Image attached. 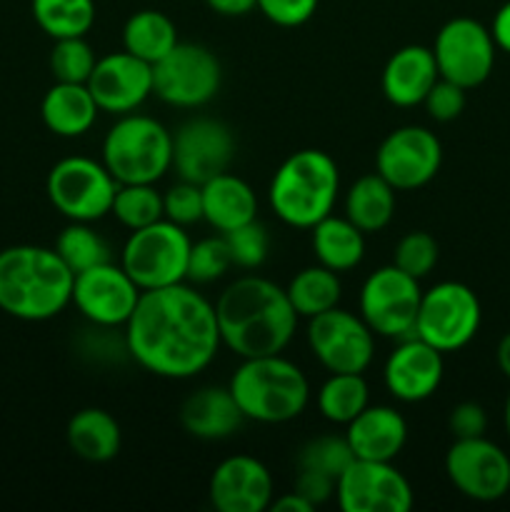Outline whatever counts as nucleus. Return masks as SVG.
Instances as JSON below:
<instances>
[{
    "label": "nucleus",
    "mask_w": 510,
    "mask_h": 512,
    "mask_svg": "<svg viewBox=\"0 0 510 512\" xmlns=\"http://www.w3.org/2000/svg\"><path fill=\"white\" fill-rule=\"evenodd\" d=\"M443 145L423 125H403L388 133L375 153V173L395 190H418L438 175Z\"/></svg>",
    "instance_id": "nucleus-14"
},
{
    "label": "nucleus",
    "mask_w": 510,
    "mask_h": 512,
    "mask_svg": "<svg viewBox=\"0 0 510 512\" xmlns=\"http://www.w3.org/2000/svg\"><path fill=\"white\" fill-rule=\"evenodd\" d=\"M103 165L118 185H155L173 168V133L150 115H118L103 138Z\"/></svg>",
    "instance_id": "nucleus-6"
},
{
    "label": "nucleus",
    "mask_w": 510,
    "mask_h": 512,
    "mask_svg": "<svg viewBox=\"0 0 510 512\" xmlns=\"http://www.w3.org/2000/svg\"><path fill=\"white\" fill-rule=\"evenodd\" d=\"M495 358H498V368L503 370L505 378L510 380V333H505L503 338H500L498 350H495Z\"/></svg>",
    "instance_id": "nucleus-50"
},
{
    "label": "nucleus",
    "mask_w": 510,
    "mask_h": 512,
    "mask_svg": "<svg viewBox=\"0 0 510 512\" xmlns=\"http://www.w3.org/2000/svg\"><path fill=\"white\" fill-rule=\"evenodd\" d=\"M443 353L418 335L398 340L383 368L388 393L400 403H423L438 393L443 383Z\"/></svg>",
    "instance_id": "nucleus-20"
},
{
    "label": "nucleus",
    "mask_w": 510,
    "mask_h": 512,
    "mask_svg": "<svg viewBox=\"0 0 510 512\" xmlns=\"http://www.w3.org/2000/svg\"><path fill=\"white\" fill-rule=\"evenodd\" d=\"M163 213L165 220L175 225L200 223L203 220V190L198 183H188V180H178L170 185L163 193Z\"/></svg>",
    "instance_id": "nucleus-41"
},
{
    "label": "nucleus",
    "mask_w": 510,
    "mask_h": 512,
    "mask_svg": "<svg viewBox=\"0 0 510 512\" xmlns=\"http://www.w3.org/2000/svg\"><path fill=\"white\" fill-rule=\"evenodd\" d=\"M490 33H493L495 45L500 50H505V53H510V0L498 8L493 25H490Z\"/></svg>",
    "instance_id": "nucleus-47"
},
{
    "label": "nucleus",
    "mask_w": 510,
    "mask_h": 512,
    "mask_svg": "<svg viewBox=\"0 0 510 512\" xmlns=\"http://www.w3.org/2000/svg\"><path fill=\"white\" fill-rule=\"evenodd\" d=\"M255 8L280 28H298L313 18L318 0H255Z\"/></svg>",
    "instance_id": "nucleus-44"
},
{
    "label": "nucleus",
    "mask_w": 510,
    "mask_h": 512,
    "mask_svg": "<svg viewBox=\"0 0 510 512\" xmlns=\"http://www.w3.org/2000/svg\"><path fill=\"white\" fill-rule=\"evenodd\" d=\"M123 330L130 360L165 380L195 378L223 348L215 305L188 283L143 290Z\"/></svg>",
    "instance_id": "nucleus-1"
},
{
    "label": "nucleus",
    "mask_w": 510,
    "mask_h": 512,
    "mask_svg": "<svg viewBox=\"0 0 510 512\" xmlns=\"http://www.w3.org/2000/svg\"><path fill=\"white\" fill-rule=\"evenodd\" d=\"M370 405L363 373H330L318 390V410L328 423L348 425Z\"/></svg>",
    "instance_id": "nucleus-32"
},
{
    "label": "nucleus",
    "mask_w": 510,
    "mask_h": 512,
    "mask_svg": "<svg viewBox=\"0 0 510 512\" xmlns=\"http://www.w3.org/2000/svg\"><path fill=\"white\" fill-rule=\"evenodd\" d=\"M273 475L253 455L225 458L210 475V503L220 512H263L273 505Z\"/></svg>",
    "instance_id": "nucleus-21"
},
{
    "label": "nucleus",
    "mask_w": 510,
    "mask_h": 512,
    "mask_svg": "<svg viewBox=\"0 0 510 512\" xmlns=\"http://www.w3.org/2000/svg\"><path fill=\"white\" fill-rule=\"evenodd\" d=\"M193 240L183 225L158 220L145 228L130 230L120 265L140 290H158L168 285L188 283V260Z\"/></svg>",
    "instance_id": "nucleus-7"
},
{
    "label": "nucleus",
    "mask_w": 510,
    "mask_h": 512,
    "mask_svg": "<svg viewBox=\"0 0 510 512\" xmlns=\"http://www.w3.org/2000/svg\"><path fill=\"white\" fill-rule=\"evenodd\" d=\"M38 28L53 40L85 38L95 23V0H33Z\"/></svg>",
    "instance_id": "nucleus-33"
},
{
    "label": "nucleus",
    "mask_w": 510,
    "mask_h": 512,
    "mask_svg": "<svg viewBox=\"0 0 510 512\" xmlns=\"http://www.w3.org/2000/svg\"><path fill=\"white\" fill-rule=\"evenodd\" d=\"M243 413L230 388L205 385L180 405V425L198 440H225L243 425Z\"/></svg>",
    "instance_id": "nucleus-24"
},
{
    "label": "nucleus",
    "mask_w": 510,
    "mask_h": 512,
    "mask_svg": "<svg viewBox=\"0 0 510 512\" xmlns=\"http://www.w3.org/2000/svg\"><path fill=\"white\" fill-rule=\"evenodd\" d=\"M228 388L243 418L263 425L290 423L303 415L310 400L308 378L283 355L245 358Z\"/></svg>",
    "instance_id": "nucleus-5"
},
{
    "label": "nucleus",
    "mask_w": 510,
    "mask_h": 512,
    "mask_svg": "<svg viewBox=\"0 0 510 512\" xmlns=\"http://www.w3.org/2000/svg\"><path fill=\"white\" fill-rule=\"evenodd\" d=\"M235 158V135L218 118H190L173 133V168L180 180L208 183Z\"/></svg>",
    "instance_id": "nucleus-17"
},
{
    "label": "nucleus",
    "mask_w": 510,
    "mask_h": 512,
    "mask_svg": "<svg viewBox=\"0 0 510 512\" xmlns=\"http://www.w3.org/2000/svg\"><path fill=\"white\" fill-rule=\"evenodd\" d=\"M503 420H505V430H508V438H510V395H508V400H505V413H503Z\"/></svg>",
    "instance_id": "nucleus-51"
},
{
    "label": "nucleus",
    "mask_w": 510,
    "mask_h": 512,
    "mask_svg": "<svg viewBox=\"0 0 510 512\" xmlns=\"http://www.w3.org/2000/svg\"><path fill=\"white\" fill-rule=\"evenodd\" d=\"M395 193L398 190L378 173L363 175L345 193V218L365 235L378 233L393 220Z\"/></svg>",
    "instance_id": "nucleus-29"
},
{
    "label": "nucleus",
    "mask_w": 510,
    "mask_h": 512,
    "mask_svg": "<svg viewBox=\"0 0 510 512\" xmlns=\"http://www.w3.org/2000/svg\"><path fill=\"white\" fill-rule=\"evenodd\" d=\"M285 293H288L298 318L310 320L340 303V298H343V285H340V278L335 270L318 263L295 273V278L290 280Z\"/></svg>",
    "instance_id": "nucleus-31"
},
{
    "label": "nucleus",
    "mask_w": 510,
    "mask_h": 512,
    "mask_svg": "<svg viewBox=\"0 0 510 512\" xmlns=\"http://www.w3.org/2000/svg\"><path fill=\"white\" fill-rule=\"evenodd\" d=\"M55 253L60 255V260L68 265L73 275L95 268V265L110 263V245L105 243L98 230L90 228V223H73L70 220V225H65L55 240Z\"/></svg>",
    "instance_id": "nucleus-34"
},
{
    "label": "nucleus",
    "mask_w": 510,
    "mask_h": 512,
    "mask_svg": "<svg viewBox=\"0 0 510 512\" xmlns=\"http://www.w3.org/2000/svg\"><path fill=\"white\" fill-rule=\"evenodd\" d=\"M313 253L320 265L335 270V273H348L355 270L365 258V233L355 228L348 218H338L330 213L328 218L313 225Z\"/></svg>",
    "instance_id": "nucleus-28"
},
{
    "label": "nucleus",
    "mask_w": 510,
    "mask_h": 512,
    "mask_svg": "<svg viewBox=\"0 0 510 512\" xmlns=\"http://www.w3.org/2000/svg\"><path fill=\"white\" fill-rule=\"evenodd\" d=\"M353 460L355 453L345 435H320V438L308 440L298 453L300 470H318L335 480L345 473Z\"/></svg>",
    "instance_id": "nucleus-36"
},
{
    "label": "nucleus",
    "mask_w": 510,
    "mask_h": 512,
    "mask_svg": "<svg viewBox=\"0 0 510 512\" xmlns=\"http://www.w3.org/2000/svg\"><path fill=\"white\" fill-rule=\"evenodd\" d=\"M205 3L225 18H240V15H248L250 10H255V0H205Z\"/></svg>",
    "instance_id": "nucleus-48"
},
{
    "label": "nucleus",
    "mask_w": 510,
    "mask_h": 512,
    "mask_svg": "<svg viewBox=\"0 0 510 512\" xmlns=\"http://www.w3.org/2000/svg\"><path fill=\"white\" fill-rule=\"evenodd\" d=\"M68 265L55 248L10 245L0 250V310L25 323H43L63 313L73 300Z\"/></svg>",
    "instance_id": "nucleus-3"
},
{
    "label": "nucleus",
    "mask_w": 510,
    "mask_h": 512,
    "mask_svg": "<svg viewBox=\"0 0 510 512\" xmlns=\"http://www.w3.org/2000/svg\"><path fill=\"white\" fill-rule=\"evenodd\" d=\"M223 68L200 43H178L153 65V93L173 108H203L218 95Z\"/></svg>",
    "instance_id": "nucleus-10"
},
{
    "label": "nucleus",
    "mask_w": 510,
    "mask_h": 512,
    "mask_svg": "<svg viewBox=\"0 0 510 512\" xmlns=\"http://www.w3.org/2000/svg\"><path fill=\"white\" fill-rule=\"evenodd\" d=\"M85 85L103 113H135L153 95V65L128 50L108 53L98 58Z\"/></svg>",
    "instance_id": "nucleus-19"
},
{
    "label": "nucleus",
    "mask_w": 510,
    "mask_h": 512,
    "mask_svg": "<svg viewBox=\"0 0 510 512\" xmlns=\"http://www.w3.org/2000/svg\"><path fill=\"white\" fill-rule=\"evenodd\" d=\"M233 265V255H230L228 240L225 235H210V238L198 240L190 248L188 260V283L208 285L223 278Z\"/></svg>",
    "instance_id": "nucleus-38"
},
{
    "label": "nucleus",
    "mask_w": 510,
    "mask_h": 512,
    "mask_svg": "<svg viewBox=\"0 0 510 512\" xmlns=\"http://www.w3.org/2000/svg\"><path fill=\"white\" fill-rule=\"evenodd\" d=\"M225 240H228L230 255H233L235 268L243 270H255L265 263L270 250V235L258 220L253 223H245L240 228L225 233Z\"/></svg>",
    "instance_id": "nucleus-40"
},
{
    "label": "nucleus",
    "mask_w": 510,
    "mask_h": 512,
    "mask_svg": "<svg viewBox=\"0 0 510 512\" xmlns=\"http://www.w3.org/2000/svg\"><path fill=\"white\" fill-rule=\"evenodd\" d=\"M115 183L103 160L70 155L50 168L45 180V193L53 208L73 223H95L110 215L113 208Z\"/></svg>",
    "instance_id": "nucleus-8"
},
{
    "label": "nucleus",
    "mask_w": 510,
    "mask_h": 512,
    "mask_svg": "<svg viewBox=\"0 0 510 512\" xmlns=\"http://www.w3.org/2000/svg\"><path fill=\"white\" fill-rule=\"evenodd\" d=\"M335 483L338 480L325 473H318V470H300L298 480H295V493H300L308 503H313L318 508V505L328 503L333 498Z\"/></svg>",
    "instance_id": "nucleus-46"
},
{
    "label": "nucleus",
    "mask_w": 510,
    "mask_h": 512,
    "mask_svg": "<svg viewBox=\"0 0 510 512\" xmlns=\"http://www.w3.org/2000/svg\"><path fill=\"white\" fill-rule=\"evenodd\" d=\"M118 328H105V325H93L85 330L83 338V353L85 360L95 365L103 363H120V360L130 358L128 343H125V330L115 338Z\"/></svg>",
    "instance_id": "nucleus-42"
},
{
    "label": "nucleus",
    "mask_w": 510,
    "mask_h": 512,
    "mask_svg": "<svg viewBox=\"0 0 510 512\" xmlns=\"http://www.w3.org/2000/svg\"><path fill=\"white\" fill-rule=\"evenodd\" d=\"M423 290L395 265H383L365 278L360 288V318L375 335L403 340L415 335V320Z\"/></svg>",
    "instance_id": "nucleus-11"
},
{
    "label": "nucleus",
    "mask_w": 510,
    "mask_h": 512,
    "mask_svg": "<svg viewBox=\"0 0 510 512\" xmlns=\"http://www.w3.org/2000/svg\"><path fill=\"white\" fill-rule=\"evenodd\" d=\"M110 213L118 218V223L128 230L145 228L150 223H158L165 218L163 213V193L155 190V185L133 183L118 185Z\"/></svg>",
    "instance_id": "nucleus-35"
},
{
    "label": "nucleus",
    "mask_w": 510,
    "mask_h": 512,
    "mask_svg": "<svg viewBox=\"0 0 510 512\" xmlns=\"http://www.w3.org/2000/svg\"><path fill=\"white\" fill-rule=\"evenodd\" d=\"M448 428L455 440L480 438V435H485V428H488V415H485L483 405L460 403L450 410Z\"/></svg>",
    "instance_id": "nucleus-45"
},
{
    "label": "nucleus",
    "mask_w": 510,
    "mask_h": 512,
    "mask_svg": "<svg viewBox=\"0 0 510 512\" xmlns=\"http://www.w3.org/2000/svg\"><path fill=\"white\" fill-rule=\"evenodd\" d=\"M335 498L343 512H408L413 508L408 478L383 460L355 458L335 483Z\"/></svg>",
    "instance_id": "nucleus-16"
},
{
    "label": "nucleus",
    "mask_w": 510,
    "mask_h": 512,
    "mask_svg": "<svg viewBox=\"0 0 510 512\" xmlns=\"http://www.w3.org/2000/svg\"><path fill=\"white\" fill-rule=\"evenodd\" d=\"M143 290L133 283L123 265L113 260L95 268L83 270L73 280V300L88 323L105 325V328H125L133 315Z\"/></svg>",
    "instance_id": "nucleus-18"
},
{
    "label": "nucleus",
    "mask_w": 510,
    "mask_h": 512,
    "mask_svg": "<svg viewBox=\"0 0 510 512\" xmlns=\"http://www.w3.org/2000/svg\"><path fill=\"white\" fill-rule=\"evenodd\" d=\"M308 345L328 373H365L375 355V333L360 315L330 308L308 320Z\"/></svg>",
    "instance_id": "nucleus-12"
},
{
    "label": "nucleus",
    "mask_w": 510,
    "mask_h": 512,
    "mask_svg": "<svg viewBox=\"0 0 510 512\" xmlns=\"http://www.w3.org/2000/svg\"><path fill=\"white\" fill-rule=\"evenodd\" d=\"M100 108L85 83H58L43 95L40 118L60 138H80L95 125Z\"/></svg>",
    "instance_id": "nucleus-26"
},
{
    "label": "nucleus",
    "mask_w": 510,
    "mask_h": 512,
    "mask_svg": "<svg viewBox=\"0 0 510 512\" xmlns=\"http://www.w3.org/2000/svg\"><path fill=\"white\" fill-rule=\"evenodd\" d=\"M178 28L160 10H138L123 25V50L155 65L178 45Z\"/></svg>",
    "instance_id": "nucleus-30"
},
{
    "label": "nucleus",
    "mask_w": 510,
    "mask_h": 512,
    "mask_svg": "<svg viewBox=\"0 0 510 512\" xmlns=\"http://www.w3.org/2000/svg\"><path fill=\"white\" fill-rule=\"evenodd\" d=\"M340 193L338 163L325 150L288 155L270 180V208L285 225L310 230L328 218Z\"/></svg>",
    "instance_id": "nucleus-4"
},
{
    "label": "nucleus",
    "mask_w": 510,
    "mask_h": 512,
    "mask_svg": "<svg viewBox=\"0 0 510 512\" xmlns=\"http://www.w3.org/2000/svg\"><path fill=\"white\" fill-rule=\"evenodd\" d=\"M200 190H203V220L218 233L225 235L240 225L258 220V198L253 188L230 170L210 178L208 183L200 185Z\"/></svg>",
    "instance_id": "nucleus-25"
},
{
    "label": "nucleus",
    "mask_w": 510,
    "mask_h": 512,
    "mask_svg": "<svg viewBox=\"0 0 510 512\" xmlns=\"http://www.w3.org/2000/svg\"><path fill=\"white\" fill-rule=\"evenodd\" d=\"M220 340L240 360L280 355L293 340L298 313L285 288L260 275H243L215 303Z\"/></svg>",
    "instance_id": "nucleus-2"
},
{
    "label": "nucleus",
    "mask_w": 510,
    "mask_h": 512,
    "mask_svg": "<svg viewBox=\"0 0 510 512\" xmlns=\"http://www.w3.org/2000/svg\"><path fill=\"white\" fill-rule=\"evenodd\" d=\"M438 255L440 250L433 235L425 233V230H410L395 245L393 265L403 270V273H408L410 278L423 280L435 270Z\"/></svg>",
    "instance_id": "nucleus-39"
},
{
    "label": "nucleus",
    "mask_w": 510,
    "mask_h": 512,
    "mask_svg": "<svg viewBox=\"0 0 510 512\" xmlns=\"http://www.w3.org/2000/svg\"><path fill=\"white\" fill-rule=\"evenodd\" d=\"M270 508H273L275 512H310L315 505L308 503L303 495L295 493L293 490V493H285V495H280L278 500H273V505H270Z\"/></svg>",
    "instance_id": "nucleus-49"
},
{
    "label": "nucleus",
    "mask_w": 510,
    "mask_h": 512,
    "mask_svg": "<svg viewBox=\"0 0 510 512\" xmlns=\"http://www.w3.org/2000/svg\"><path fill=\"white\" fill-rule=\"evenodd\" d=\"M345 438L360 460L393 463L408 440V423L390 405H368L355 420L345 425Z\"/></svg>",
    "instance_id": "nucleus-23"
},
{
    "label": "nucleus",
    "mask_w": 510,
    "mask_h": 512,
    "mask_svg": "<svg viewBox=\"0 0 510 512\" xmlns=\"http://www.w3.org/2000/svg\"><path fill=\"white\" fill-rule=\"evenodd\" d=\"M440 73L435 65L433 48L425 45H405L395 50L383 68V95L388 103L398 108H415L423 105L425 95L438 83Z\"/></svg>",
    "instance_id": "nucleus-22"
},
{
    "label": "nucleus",
    "mask_w": 510,
    "mask_h": 512,
    "mask_svg": "<svg viewBox=\"0 0 510 512\" xmlns=\"http://www.w3.org/2000/svg\"><path fill=\"white\" fill-rule=\"evenodd\" d=\"M423 105L430 118L438 120V123H450V120L460 118V113L465 110V88L445 78H438V83L425 95Z\"/></svg>",
    "instance_id": "nucleus-43"
},
{
    "label": "nucleus",
    "mask_w": 510,
    "mask_h": 512,
    "mask_svg": "<svg viewBox=\"0 0 510 512\" xmlns=\"http://www.w3.org/2000/svg\"><path fill=\"white\" fill-rule=\"evenodd\" d=\"M70 450L88 463H110L120 453V423L103 408H83L68 420Z\"/></svg>",
    "instance_id": "nucleus-27"
},
{
    "label": "nucleus",
    "mask_w": 510,
    "mask_h": 512,
    "mask_svg": "<svg viewBox=\"0 0 510 512\" xmlns=\"http://www.w3.org/2000/svg\"><path fill=\"white\" fill-rule=\"evenodd\" d=\"M445 473L455 490L475 503H495L510 490V458L485 435L455 440L445 455Z\"/></svg>",
    "instance_id": "nucleus-15"
},
{
    "label": "nucleus",
    "mask_w": 510,
    "mask_h": 512,
    "mask_svg": "<svg viewBox=\"0 0 510 512\" xmlns=\"http://www.w3.org/2000/svg\"><path fill=\"white\" fill-rule=\"evenodd\" d=\"M495 40L490 28L475 18H453L438 30L433 43L440 78L470 90L490 78L495 65Z\"/></svg>",
    "instance_id": "nucleus-13"
},
{
    "label": "nucleus",
    "mask_w": 510,
    "mask_h": 512,
    "mask_svg": "<svg viewBox=\"0 0 510 512\" xmlns=\"http://www.w3.org/2000/svg\"><path fill=\"white\" fill-rule=\"evenodd\" d=\"M480 300L468 285L443 280L420 298L415 335L440 353H455L478 335Z\"/></svg>",
    "instance_id": "nucleus-9"
},
{
    "label": "nucleus",
    "mask_w": 510,
    "mask_h": 512,
    "mask_svg": "<svg viewBox=\"0 0 510 512\" xmlns=\"http://www.w3.org/2000/svg\"><path fill=\"white\" fill-rule=\"evenodd\" d=\"M95 63L98 58L85 38H60L50 50V73L58 83H88Z\"/></svg>",
    "instance_id": "nucleus-37"
}]
</instances>
